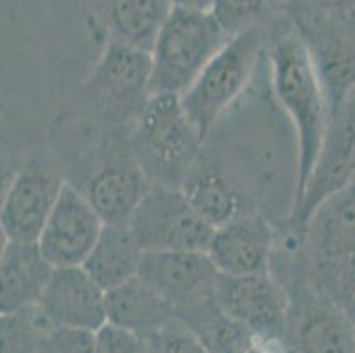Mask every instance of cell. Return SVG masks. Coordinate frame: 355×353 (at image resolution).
I'll return each instance as SVG.
<instances>
[{
	"label": "cell",
	"instance_id": "1",
	"mask_svg": "<svg viewBox=\"0 0 355 353\" xmlns=\"http://www.w3.org/2000/svg\"><path fill=\"white\" fill-rule=\"evenodd\" d=\"M269 66L274 96L290 117L297 136L293 207L301 198L315 168L331 119V110L315 58L302 35H285L279 39L270 48Z\"/></svg>",
	"mask_w": 355,
	"mask_h": 353
},
{
	"label": "cell",
	"instance_id": "2",
	"mask_svg": "<svg viewBox=\"0 0 355 353\" xmlns=\"http://www.w3.org/2000/svg\"><path fill=\"white\" fill-rule=\"evenodd\" d=\"M150 51L112 37L80 85L76 112L108 131H129L153 97Z\"/></svg>",
	"mask_w": 355,
	"mask_h": 353
},
{
	"label": "cell",
	"instance_id": "3",
	"mask_svg": "<svg viewBox=\"0 0 355 353\" xmlns=\"http://www.w3.org/2000/svg\"><path fill=\"white\" fill-rule=\"evenodd\" d=\"M301 270L313 290L347 309L355 297V177L301 230Z\"/></svg>",
	"mask_w": 355,
	"mask_h": 353
},
{
	"label": "cell",
	"instance_id": "4",
	"mask_svg": "<svg viewBox=\"0 0 355 353\" xmlns=\"http://www.w3.org/2000/svg\"><path fill=\"white\" fill-rule=\"evenodd\" d=\"M128 135L135 160L150 184L180 187L202 157V136L180 96L154 94Z\"/></svg>",
	"mask_w": 355,
	"mask_h": 353
},
{
	"label": "cell",
	"instance_id": "5",
	"mask_svg": "<svg viewBox=\"0 0 355 353\" xmlns=\"http://www.w3.org/2000/svg\"><path fill=\"white\" fill-rule=\"evenodd\" d=\"M230 37L211 11L173 6L150 48L153 94L182 96Z\"/></svg>",
	"mask_w": 355,
	"mask_h": 353
},
{
	"label": "cell",
	"instance_id": "6",
	"mask_svg": "<svg viewBox=\"0 0 355 353\" xmlns=\"http://www.w3.org/2000/svg\"><path fill=\"white\" fill-rule=\"evenodd\" d=\"M263 43L266 37L260 27L232 35L180 96L184 110L203 141L253 78L266 48Z\"/></svg>",
	"mask_w": 355,
	"mask_h": 353
},
{
	"label": "cell",
	"instance_id": "7",
	"mask_svg": "<svg viewBox=\"0 0 355 353\" xmlns=\"http://www.w3.org/2000/svg\"><path fill=\"white\" fill-rule=\"evenodd\" d=\"M138 276L172 304L177 318L193 329L219 309V272L207 251L144 252Z\"/></svg>",
	"mask_w": 355,
	"mask_h": 353
},
{
	"label": "cell",
	"instance_id": "8",
	"mask_svg": "<svg viewBox=\"0 0 355 353\" xmlns=\"http://www.w3.org/2000/svg\"><path fill=\"white\" fill-rule=\"evenodd\" d=\"M144 252L207 251L214 228L180 187L150 184L129 221Z\"/></svg>",
	"mask_w": 355,
	"mask_h": 353
},
{
	"label": "cell",
	"instance_id": "9",
	"mask_svg": "<svg viewBox=\"0 0 355 353\" xmlns=\"http://www.w3.org/2000/svg\"><path fill=\"white\" fill-rule=\"evenodd\" d=\"M283 284L292 302L286 343L293 353H355V323L345 307L313 290L302 270Z\"/></svg>",
	"mask_w": 355,
	"mask_h": 353
},
{
	"label": "cell",
	"instance_id": "10",
	"mask_svg": "<svg viewBox=\"0 0 355 353\" xmlns=\"http://www.w3.org/2000/svg\"><path fill=\"white\" fill-rule=\"evenodd\" d=\"M355 177V94L331 113L309 180L301 198L290 210V225L301 233L311 214L324 200L343 189Z\"/></svg>",
	"mask_w": 355,
	"mask_h": 353
},
{
	"label": "cell",
	"instance_id": "11",
	"mask_svg": "<svg viewBox=\"0 0 355 353\" xmlns=\"http://www.w3.org/2000/svg\"><path fill=\"white\" fill-rule=\"evenodd\" d=\"M150 182L144 175L125 138L110 140L90 164L80 189L105 225H129Z\"/></svg>",
	"mask_w": 355,
	"mask_h": 353
},
{
	"label": "cell",
	"instance_id": "12",
	"mask_svg": "<svg viewBox=\"0 0 355 353\" xmlns=\"http://www.w3.org/2000/svg\"><path fill=\"white\" fill-rule=\"evenodd\" d=\"M216 302L223 315L253 334L286 339L292 302L286 286L272 272L254 276L219 274Z\"/></svg>",
	"mask_w": 355,
	"mask_h": 353
},
{
	"label": "cell",
	"instance_id": "13",
	"mask_svg": "<svg viewBox=\"0 0 355 353\" xmlns=\"http://www.w3.org/2000/svg\"><path fill=\"white\" fill-rule=\"evenodd\" d=\"M66 182L53 164L41 160L21 164L6 189L0 209V228L6 241H40Z\"/></svg>",
	"mask_w": 355,
	"mask_h": 353
},
{
	"label": "cell",
	"instance_id": "14",
	"mask_svg": "<svg viewBox=\"0 0 355 353\" xmlns=\"http://www.w3.org/2000/svg\"><path fill=\"white\" fill-rule=\"evenodd\" d=\"M35 311L46 329L98 334L108 325L106 291L83 267H55Z\"/></svg>",
	"mask_w": 355,
	"mask_h": 353
},
{
	"label": "cell",
	"instance_id": "15",
	"mask_svg": "<svg viewBox=\"0 0 355 353\" xmlns=\"http://www.w3.org/2000/svg\"><path fill=\"white\" fill-rule=\"evenodd\" d=\"M103 228L105 221L83 191L66 182L37 246L53 267H82Z\"/></svg>",
	"mask_w": 355,
	"mask_h": 353
},
{
	"label": "cell",
	"instance_id": "16",
	"mask_svg": "<svg viewBox=\"0 0 355 353\" xmlns=\"http://www.w3.org/2000/svg\"><path fill=\"white\" fill-rule=\"evenodd\" d=\"M276 233L258 210L242 214L212 233L207 255L219 274L254 276L272 272Z\"/></svg>",
	"mask_w": 355,
	"mask_h": 353
},
{
	"label": "cell",
	"instance_id": "17",
	"mask_svg": "<svg viewBox=\"0 0 355 353\" xmlns=\"http://www.w3.org/2000/svg\"><path fill=\"white\" fill-rule=\"evenodd\" d=\"M53 270L37 242L6 241L0 257V315L35 306Z\"/></svg>",
	"mask_w": 355,
	"mask_h": 353
},
{
	"label": "cell",
	"instance_id": "18",
	"mask_svg": "<svg viewBox=\"0 0 355 353\" xmlns=\"http://www.w3.org/2000/svg\"><path fill=\"white\" fill-rule=\"evenodd\" d=\"M106 315L110 325L141 339H148L179 320L172 304L140 276L106 291Z\"/></svg>",
	"mask_w": 355,
	"mask_h": 353
},
{
	"label": "cell",
	"instance_id": "19",
	"mask_svg": "<svg viewBox=\"0 0 355 353\" xmlns=\"http://www.w3.org/2000/svg\"><path fill=\"white\" fill-rule=\"evenodd\" d=\"M180 189L214 230L242 214L257 210L230 175L216 164L203 161V155L184 179Z\"/></svg>",
	"mask_w": 355,
	"mask_h": 353
},
{
	"label": "cell",
	"instance_id": "20",
	"mask_svg": "<svg viewBox=\"0 0 355 353\" xmlns=\"http://www.w3.org/2000/svg\"><path fill=\"white\" fill-rule=\"evenodd\" d=\"M144 249L129 225H105L94 249L82 265L105 291L138 276Z\"/></svg>",
	"mask_w": 355,
	"mask_h": 353
},
{
	"label": "cell",
	"instance_id": "21",
	"mask_svg": "<svg viewBox=\"0 0 355 353\" xmlns=\"http://www.w3.org/2000/svg\"><path fill=\"white\" fill-rule=\"evenodd\" d=\"M172 8V0H106L112 37L150 51Z\"/></svg>",
	"mask_w": 355,
	"mask_h": 353
},
{
	"label": "cell",
	"instance_id": "22",
	"mask_svg": "<svg viewBox=\"0 0 355 353\" xmlns=\"http://www.w3.org/2000/svg\"><path fill=\"white\" fill-rule=\"evenodd\" d=\"M269 0H212L211 12L230 35L258 27Z\"/></svg>",
	"mask_w": 355,
	"mask_h": 353
},
{
	"label": "cell",
	"instance_id": "23",
	"mask_svg": "<svg viewBox=\"0 0 355 353\" xmlns=\"http://www.w3.org/2000/svg\"><path fill=\"white\" fill-rule=\"evenodd\" d=\"M145 341L150 353H212L195 330L180 320L172 322Z\"/></svg>",
	"mask_w": 355,
	"mask_h": 353
},
{
	"label": "cell",
	"instance_id": "24",
	"mask_svg": "<svg viewBox=\"0 0 355 353\" xmlns=\"http://www.w3.org/2000/svg\"><path fill=\"white\" fill-rule=\"evenodd\" d=\"M34 353H96V334L48 329L41 336Z\"/></svg>",
	"mask_w": 355,
	"mask_h": 353
},
{
	"label": "cell",
	"instance_id": "25",
	"mask_svg": "<svg viewBox=\"0 0 355 353\" xmlns=\"http://www.w3.org/2000/svg\"><path fill=\"white\" fill-rule=\"evenodd\" d=\"M96 353H150V350L145 339L108 323L96 334Z\"/></svg>",
	"mask_w": 355,
	"mask_h": 353
},
{
	"label": "cell",
	"instance_id": "26",
	"mask_svg": "<svg viewBox=\"0 0 355 353\" xmlns=\"http://www.w3.org/2000/svg\"><path fill=\"white\" fill-rule=\"evenodd\" d=\"M173 6H180V8H191V9H202V11H211L212 0H172Z\"/></svg>",
	"mask_w": 355,
	"mask_h": 353
},
{
	"label": "cell",
	"instance_id": "27",
	"mask_svg": "<svg viewBox=\"0 0 355 353\" xmlns=\"http://www.w3.org/2000/svg\"><path fill=\"white\" fill-rule=\"evenodd\" d=\"M347 311H348V315H350L352 322H354V323H355V297H354V299H352V302H350V304H348Z\"/></svg>",
	"mask_w": 355,
	"mask_h": 353
}]
</instances>
